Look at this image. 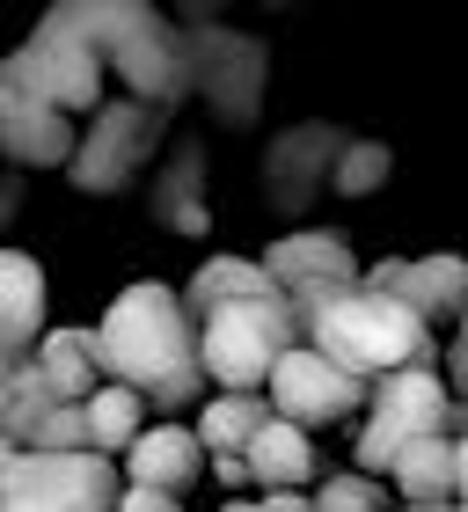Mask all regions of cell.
<instances>
[{"mask_svg": "<svg viewBox=\"0 0 468 512\" xmlns=\"http://www.w3.org/2000/svg\"><path fill=\"white\" fill-rule=\"evenodd\" d=\"M110 81L125 88V103L176 110L183 96H191V37H183L161 8H147L125 37L110 44Z\"/></svg>", "mask_w": 468, "mask_h": 512, "instance_id": "obj_10", "label": "cell"}, {"mask_svg": "<svg viewBox=\"0 0 468 512\" xmlns=\"http://www.w3.org/2000/svg\"><path fill=\"white\" fill-rule=\"evenodd\" d=\"M300 344L322 352L330 366H344V374L366 381V388L403 374V366H439L432 322L417 308H403V300H388V293H366V286H351V293L300 315Z\"/></svg>", "mask_w": 468, "mask_h": 512, "instance_id": "obj_2", "label": "cell"}, {"mask_svg": "<svg viewBox=\"0 0 468 512\" xmlns=\"http://www.w3.org/2000/svg\"><path fill=\"white\" fill-rule=\"evenodd\" d=\"M81 417H88V454H103V461H125V447L147 432V403H139L132 388H117V381H103L88 395Z\"/></svg>", "mask_w": 468, "mask_h": 512, "instance_id": "obj_23", "label": "cell"}, {"mask_svg": "<svg viewBox=\"0 0 468 512\" xmlns=\"http://www.w3.org/2000/svg\"><path fill=\"white\" fill-rule=\"evenodd\" d=\"M8 388H15V366H0V417H8Z\"/></svg>", "mask_w": 468, "mask_h": 512, "instance_id": "obj_33", "label": "cell"}, {"mask_svg": "<svg viewBox=\"0 0 468 512\" xmlns=\"http://www.w3.org/2000/svg\"><path fill=\"white\" fill-rule=\"evenodd\" d=\"M256 264L271 271V286L286 293V308H293V322L308 315V308H322V300H337V293H351L366 278V264L351 256V242L337 235V227H286Z\"/></svg>", "mask_w": 468, "mask_h": 512, "instance_id": "obj_9", "label": "cell"}, {"mask_svg": "<svg viewBox=\"0 0 468 512\" xmlns=\"http://www.w3.org/2000/svg\"><path fill=\"white\" fill-rule=\"evenodd\" d=\"M439 374H447V395L468 410V315L454 322V337H447V366H439Z\"/></svg>", "mask_w": 468, "mask_h": 512, "instance_id": "obj_28", "label": "cell"}, {"mask_svg": "<svg viewBox=\"0 0 468 512\" xmlns=\"http://www.w3.org/2000/svg\"><path fill=\"white\" fill-rule=\"evenodd\" d=\"M117 476H125V491H154V498L183 505V491H198V476H205V447H198V432L183 425V417H161V425H147L125 447Z\"/></svg>", "mask_w": 468, "mask_h": 512, "instance_id": "obj_14", "label": "cell"}, {"mask_svg": "<svg viewBox=\"0 0 468 512\" xmlns=\"http://www.w3.org/2000/svg\"><path fill=\"white\" fill-rule=\"evenodd\" d=\"M15 66L52 110H66V118H96L110 103V59L66 22V8H44V22L15 44Z\"/></svg>", "mask_w": 468, "mask_h": 512, "instance_id": "obj_6", "label": "cell"}, {"mask_svg": "<svg viewBox=\"0 0 468 512\" xmlns=\"http://www.w3.org/2000/svg\"><path fill=\"white\" fill-rule=\"evenodd\" d=\"M308 512H395V491L381 476H359V469H337L308 491Z\"/></svg>", "mask_w": 468, "mask_h": 512, "instance_id": "obj_25", "label": "cell"}, {"mask_svg": "<svg viewBox=\"0 0 468 512\" xmlns=\"http://www.w3.org/2000/svg\"><path fill=\"white\" fill-rule=\"evenodd\" d=\"M388 176H395V154L381 147V139H344V154L330 169V191L337 198H373Z\"/></svg>", "mask_w": 468, "mask_h": 512, "instance_id": "obj_24", "label": "cell"}, {"mask_svg": "<svg viewBox=\"0 0 468 512\" xmlns=\"http://www.w3.org/2000/svg\"><path fill=\"white\" fill-rule=\"evenodd\" d=\"M15 454H22V447H15V439H0V476H8V469H15Z\"/></svg>", "mask_w": 468, "mask_h": 512, "instance_id": "obj_34", "label": "cell"}, {"mask_svg": "<svg viewBox=\"0 0 468 512\" xmlns=\"http://www.w3.org/2000/svg\"><path fill=\"white\" fill-rule=\"evenodd\" d=\"M454 483H461V498H468V432L454 439ZM461 498H454V505H461Z\"/></svg>", "mask_w": 468, "mask_h": 512, "instance_id": "obj_32", "label": "cell"}, {"mask_svg": "<svg viewBox=\"0 0 468 512\" xmlns=\"http://www.w3.org/2000/svg\"><path fill=\"white\" fill-rule=\"evenodd\" d=\"M52 410H59V403H52V388H44V374H37L30 359H22V366H15V388H8V417H0V439L30 447V439H37V425H44Z\"/></svg>", "mask_w": 468, "mask_h": 512, "instance_id": "obj_26", "label": "cell"}, {"mask_svg": "<svg viewBox=\"0 0 468 512\" xmlns=\"http://www.w3.org/2000/svg\"><path fill=\"white\" fill-rule=\"evenodd\" d=\"M205 469H213V476L227 483V491H242V483H249V461H242V454H213Z\"/></svg>", "mask_w": 468, "mask_h": 512, "instance_id": "obj_30", "label": "cell"}, {"mask_svg": "<svg viewBox=\"0 0 468 512\" xmlns=\"http://www.w3.org/2000/svg\"><path fill=\"white\" fill-rule=\"evenodd\" d=\"M264 403H271V417H286V425L322 432V425H344V417L366 410V381H351L344 366H330L322 352H308V344H293V352L271 366Z\"/></svg>", "mask_w": 468, "mask_h": 512, "instance_id": "obj_11", "label": "cell"}, {"mask_svg": "<svg viewBox=\"0 0 468 512\" xmlns=\"http://www.w3.org/2000/svg\"><path fill=\"white\" fill-rule=\"evenodd\" d=\"M30 366L44 374V388H52V403H88V395L103 388V359H96V330H66V322H52V330L37 337Z\"/></svg>", "mask_w": 468, "mask_h": 512, "instance_id": "obj_19", "label": "cell"}, {"mask_svg": "<svg viewBox=\"0 0 468 512\" xmlns=\"http://www.w3.org/2000/svg\"><path fill=\"white\" fill-rule=\"evenodd\" d=\"M395 512H454V505H395Z\"/></svg>", "mask_w": 468, "mask_h": 512, "instance_id": "obj_35", "label": "cell"}, {"mask_svg": "<svg viewBox=\"0 0 468 512\" xmlns=\"http://www.w3.org/2000/svg\"><path fill=\"white\" fill-rule=\"evenodd\" d=\"M388 491L395 505H454L461 483H454V432H432L417 439V447H403L388 461Z\"/></svg>", "mask_w": 468, "mask_h": 512, "instance_id": "obj_20", "label": "cell"}, {"mask_svg": "<svg viewBox=\"0 0 468 512\" xmlns=\"http://www.w3.org/2000/svg\"><path fill=\"white\" fill-rule=\"evenodd\" d=\"M52 286L30 249H0V366H22L37 352V337L52 330Z\"/></svg>", "mask_w": 468, "mask_h": 512, "instance_id": "obj_16", "label": "cell"}, {"mask_svg": "<svg viewBox=\"0 0 468 512\" xmlns=\"http://www.w3.org/2000/svg\"><path fill=\"white\" fill-rule=\"evenodd\" d=\"M96 359H103V381L132 388L139 403L161 410V417L205 403L198 322H191V308H183V293L161 286V278H132V286L103 308Z\"/></svg>", "mask_w": 468, "mask_h": 512, "instance_id": "obj_1", "label": "cell"}, {"mask_svg": "<svg viewBox=\"0 0 468 512\" xmlns=\"http://www.w3.org/2000/svg\"><path fill=\"white\" fill-rule=\"evenodd\" d=\"M454 395H447V374L439 366H403V374L373 381L366 388V417L359 432H351V461H359V476H388V461L417 447V439L432 432H454Z\"/></svg>", "mask_w": 468, "mask_h": 512, "instance_id": "obj_4", "label": "cell"}, {"mask_svg": "<svg viewBox=\"0 0 468 512\" xmlns=\"http://www.w3.org/2000/svg\"><path fill=\"white\" fill-rule=\"evenodd\" d=\"M125 476L103 454H15L0 476V512H110Z\"/></svg>", "mask_w": 468, "mask_h": 512, "instance_id": "obj_7", "label": "cell"}, {"mask_svg": "<svg viewBox=\"0 0 468 512\" xmlns=\"http://www.w3.org/2000/svg\"><path fill=\"white\" fill-rule=\"evenodd\" d=\"M110 512H183V505H176V498H154V491H125Z\"/></svg>", "mask_w": 468, "mask_h": 512, "instance_id": "obj_31", "label": "cell"}, {"mask_svg": "<svg viewBox=\"0 0 468 512\" xmlns=\"http://www.w3.org/2000/svg\"><path fill=\"white\" fill-rule=\"evenodd\" d=\"M183 37H191V96L213 103L220 125H249L256 110H264V74H271L264 37L220 30V22H205V30H183Z\"/></svg>", "mask_w": 468, "mask_h": 512, "instance_id": "obj_8", "label": "cell"}, {"mask_svg": "<svg viewBox=\"0 0 468 512\" xmlns=\"http://www.w3.org/2000/svg\"><path fill=\"white\" fill-rule=\"evenodd\" d=\"M220 512H308V491H264V498H227Z\"/></svg>", "mask_w": 468, "mask_h": 512, "instance_id": "obj_29", "label": "cell"}, {"mask_svg": "<svg viewBox=\"0 0 468 512\" xmlns=\"http://www.w3.org/2000/svg\"><path fill=\"white\" fill-rule=\"evenodd\" d=\"M249 483L256 491H308V483L322 476V454H315V432L286 425V417H271L264 432L249 439Z\"/></svg>", "mask_w": 468, "mask_h": 512, "instance_id": "obj_18", "label": "cell"}, {"mask_svg": "<svg viewBox=\"0 0 468 512\" xmlns=\"http://www.w3.org/2000/svg\"><path fill=\"white\" fill-rule=\"evenodd\" d=\"M271 425V403L264 395H205L198 403V447H205V461L213 454H249V439Z\"/></svg>", "mask_w": 468, "mask_h": 512, "instance_id": "obj_22", "label": "cell"}, {"mask_svg": "<svg viewBox=\"0 0 468 512\" xmlns=\"http://www.w3.org/2000/svg\"><path fill=\"white\" fill-rule=\"evenodd\" d=\"M234 300H286V293L271 286V271L256 264V256H205V264L191 271V286H183L191 322H205L213 308H234Z\"/></svg>", "mask_w": 468, "mask_h": 512, "instance_id": "obj_21", "label": "cell"}, {"mask_svg": "<svg viewBox=\"0 0 468 512\" xmlns=\"http://www.w3.org/2000/svg\"><path fill=\"white\" fill-rule=\"evenodd\" d=\"M147 205H154V220L169 227V235H205V227H213V205H205V147L198 139H183V147L154 169Z\"/></svg>", "mask_w": 468, "mask_h": 512, "instance_id": "obj_17", "label": "cell"}, {"mask_svg": "<svg viewBox=\"0 0 468 512\" xmlns=\"http://www.w3.org/2000/svg\"><path fill=\"white\" fill-rule=\"evenodd\" d=\"M74 118L66 110H52L37 96L30 81H22L15 52L0 59V154L15 161V169H66L74 161Z\"/></svg>", "mask_w": 468, "mask_h": 512, "instance_id": "obj_12", "label": "cell"}, {"mask_svg": "<svg viewBox=\"0 0 468 512\" xmlns=\"http://www.w3.org/2000/svg\"><path fill=\"white\" fill-rule=\"evenodd\" d=\"M161 132H169V110H147V103L110 96V103L96 110V118L81 125V139H74V161H66V183H74V191H88V198L132 191V183L154 169Z\"/></svg>", "mask_w": 468, "mask_h": 512, "instance_id": "obj_5", "label": "cell"}, {"mask_svg": "<svg viewBox=\"0 0 468 512\" xmlns=\"http://www.w3.org/2000/svg\"><path fill=\"white\" fill-rule=\"evenodd\" d=\"M300 344V322L286 300H234L198 322V366L213 395H264L271 366Z\"/></svg>", "mask_w": 468, "mask_h": 512, "instance_id": "obj_3", "label": "cell"}, {"mask_svg": "<svg viewBox=\"0 0 468 512\" xmlns=\"http://www.w3.org/2000/svg\"><path fill=\"white\" fill-rule=\"evenodd\" d=\"M344 139L337 125H293V132H278L271 139V154H264V183H271V205H286V213H300L322 183H330L337 169V154H344Z\"/></svg>", "mask_w": 468, "mask_h": 512, "instance_id": "obj_15", "label": "cell"}, {"mask_svg": "<svg viewBox=\"0 0 468 512\" xmlns=\"http://www.w3.org/2000/svg\"><path fill=\"white\" fill-rule=\"evenodd\" d=\"M22 454H88V417H81V403H59Z\"/></svg>", "mask_w": 468, "mask_h": 512, "instance_id": "obj_27", "label": "cell"}, {"mask_svg": "<svg viewBox=\"0 0 468 512\" xmlns=\"http://www.w3.org/2000/svg\"><path fill=\"white\" fill-rule=\"evenodd\" d=\"M454 512H468V498H461V505H454Z\"/></svg>", "mask_w": 468, "mask_h": 512, "instance_id": "obj_36", "label": "cell"}, {"mask_svg": "<svg viewBox=\"0 0 468 512\" xmlns=\"http://www.w3.org/2000/svg\"><path fill=\"white\" fill-rule=\"evenodd\" d=\"M366 293H388L417 308L425 322H461L468 315V256L461 249H425V256H381L359 278Z\"/></svg>", "mask_w": 468, "mask_h": 512, "instance_id": "obj_13", "label": "cell"}]
</instances>
